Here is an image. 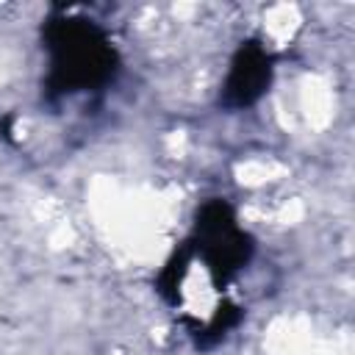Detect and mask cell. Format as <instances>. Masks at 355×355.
Listing matches in <instances>:
<instances>
[{
    "label": "cell",
    "mask_w": 355,
    "mask_h": 355,
    "mask_svg": "<svg viewBox=\"0 0 355 355\" xmlns=\"http://www.w3.org/2000/svg\"><path fill=\"white\" fill-rule=\"evenodd\" d=\"M191 258H194V250H191V244H189V239H186V241L172 252V258L166 261V266H164L161 275H158L155 288H158V294H161L169 305H178V302H180V283H183V277H186V272H189Z\"/></svg>",
    "instance_id": "4"
},
{
    "label": "cell",
    "mask_w": 355,
    "mask_h": 355,
    "mask_svg": "<svg viewBox=\"0 0 355 355\" xmlns=\"http://www.w3.org/2000/svg\"><path fill=\"white\" fill-rule=\"evenodd\" d=\"M241 322V308L233 305V302H222L214 313V319L205 324V327H194V338H197V347H211L216 344L219 338L227 336V330H233L236 324Z\"/></svg>",
    "instance_id": "5"
},
{
    "label": "cell",
    "mask_w": 355,
    "mask_h": 355,
    "mask_svg": "<svg viewBox=\"0 0 355 355\" xmlns=\"http://www.w3.org/2000/svg\"><path fill=\"white\" fill-rule=\"evenodd\" d=\"M272 69H275L272 55L266 53V47L258 39L241 42V47L236 50V55L230 61L227 78L222 83L219 103L230 111L258 103L272 83Z\"/></svg>",
    "instance_id": "3"
},
{
    "label": "cell",
    "mask_w": 355,
    "mask_h": 355,
    "mask_svg": "<svg viewBox=\"0 0 355 355\" xmlns=\"http://www.w3.org/2000/svg\"><path fill=\"white\" fill-rule=\"evenodd\" d=\"M44 50L50 53V72L44 92L50 100L97 92L103 89L119 67V55L108 42L105 31L86 17L55 14L42 28Z\"/></svg>",
    "instance_id": "1"
},
{
    "label": "cell",
    "mask_w": 355,
    "mask_h": 355,
    "mask_svg": "<svg viewBox=\"0 0 355 355\" xmlns=\"http://www.w3.org/2000/svg\"><path fill=\"white\" fill-rule=\"evenodd\" d=\"M189 244L194 250V258L200 255L205 261L211 283L219 291L252 255V239L236 225V214L225 200H208L197 211Z\"/></svg>",
    "instance_id": "2"
}]
</instances>
